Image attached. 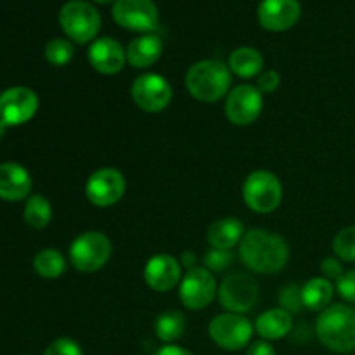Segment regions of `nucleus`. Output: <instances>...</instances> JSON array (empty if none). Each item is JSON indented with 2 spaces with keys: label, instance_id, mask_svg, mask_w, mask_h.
I'll use <instances>...</instances> for the list:
<instances>
[{
  "label": "nucleus",
  "instance_id": "nucleus-1",
  "mask_svg": "<svg viewBox=\"0 0 355 355\" xmlns=\"http://www.w3.org/2000/svg\"><path fill=\"white\" fill-rule=\"evenodd\" d=\"M239 259L255 274H276L286 267L290 248L284 238L267 229H250L239 243Z\"/></svg>",
  "mask_w": 355,
  "mask_h": 355
},
{
  "label": "nucleus",
  "instance_id": "nucleus-2",
  "mask_svg": "<svg viewBox=\"0 0 355 355\" xmlns=\"http://www.w3.org/2000/svg\"><path fill=\"white\" fill-rule=\"evenodd\" d=\"M232 73L227 62L218 59H203L187 69L186 89L193 99L200 103H217L231 92Z\"/></svg>",
  "mask_w": 355,
  "mask_h": 355
},
{
  "label": "nucleus",
  "instance_id": "nucleus-3",
  "mask_svg": "<svg viewBox=\"0 0 355 355\" xmlns=\"http://www.w3.org/2000/svg\"><path fill=\"white\" fill-rule=\"evenodd\" d=\"M315 335L326 349L338 354L355 350V309L345 304L329 305L315 321Z\"/></svg>",
  "mask_w": 355,
  "mask_h": 355
},
{
  "label": "nucleus",
  "instance_id": "nucleus-4",
  "mask_svg": "<svg viewBox=\"0 0 355 355\" xmlns=\"http://www.w3.org/2000/svg\"><path fill=\"white\" fill-rule=\"evenodd\" d=\"M111 239L101 231H87L76 236L69 246V262L78 272L92 274L103 269L111 259Z\"/></svg>",
  "mask_w": 355,
  "mask_h": 355
},
{
  "label": "nucleus",
  "instance_id": "nucleus-5",
  "mask_svg": "<svg viewBox=\"0 0 355 355\" xmlns=\"http://www.w3.org/2000/svg\"><path fill=\"white\" fill-rule=\"evenodd\" d=\"M243 201L255 214H272L283 201V184L269 170H255L243 182Z\"/></svg>",
  "mask_w": 355,
  "mask_h": 355
},
{
  "label": "nucleus",
  "instance_id": "nucleus-6",
  "mask_svg": "<svg viewBox=\"0 0 355 355\" xmlns=\"http://www.w3.org/2000/svg\"><path fill=\"white\" fill-rule=\"evenodd\" d=\"M59 24L69 40L76 44H89L101 30V14L92 3L69 0L59 10Z\"/></svg>",
  "mask_w": 355,
  "mask_h": 355
},
{
  "label": "nucleus",
  "instance_id": "nucleus-7",
  "mask_svg": "<svg viewBox=\"0 0 355 355\" xmlns=\"http://www.w3.org/2000/svg\"><path fill=\"white\" fill-rule=\"evenodd\" d=\"M217 298L227 312L245 314L259 304V283L255 277L246 272L227 274L218 284Z\"/></svg>",
  "mask_w": 355,
  "mask_h": 355
},
{
  "label": "nucleus",
  "instance_id": "nucleus-8",
  "mask_svg": "<svg viewBox=\"0 0 355 355\" xmlns=\"http://www.w3.org/2000/svg\"><path fill=\"white\" fill-rule=\"evenodd\" d=\"M253 331H255V326L248 321V318L243 314H232V312L215 315L208 324V335L211 342L229 352L248 347Z\"/></svg>",
  "mask_w": 355,
  "mask_h": 355
},
{
  "label": "nucleus",
  "instance_id": "nucleus-9",
  "mask_svg": "<svg viewBox=\"0 0 355 355\" xmlns=\"http://www.w3.org/2000/svg\"><path fill=\"white\" fill-rule=\"evenodd\" d=\"M218 283L203 266L186 270L179 284V298L189 311H203L217 298Z\"/></svg>",
  "mask_w": 355,
  "mask_h": 355
},
{
  "label": "nucleus",
  "instance_id": "nucleus-10",
  "mask_svg": "<svg viewBox=\"0 0 355 355\" xmlns=\"http://www.w3.org/2000/svg\"><path fill=\"white\" fill-rule=\"evenodd\" d=\"M173 90L168 80L158 73H144L134 80L130 97L144 113H162L168 107Z\"/></svg>",
  "mask_w": 355,
  "mask_h": 355
},
{
  "label": "nucleus",
  "instance_id": "nucleus-11",
  "mask_svg": "<svg viewBox=\"0 0 355 355\" xmlns=\"http://www.w3.org/2000/svg\"><path fill=\"white\" fill-rule=\"evenodd\" d=\"M225 116L236 127H248L255 123L263 110V96L257 85L239 83L232 87L225 97Z\"/></svg>",
  "mask_w": 355,
  "mask_h": 355
},
{
  "label": "nucleus",
  "instance_id": "nucleus-12",
  "mask_svg": "<svg viewBox=\"0 0 355 355\" xmlns=\"http://www.w3.org/2000/svg\"><path fill=\"white\" fill-rule=\"evenodd\" d=\"M111 14L114 23L125 30L146 35L158 28L159 12L153 0H116Z\"/></svg>",
  "mask_w": 355,
  "mask_h": 355
},
{
  "label": "nucleus",
  "instance_id": "nucleus-13",
  "mask_svg": "<svg viewBox=\"0 0 355 355\" xmlns=\"http://www.w3.org/2000/svg\"><path fill=\"white\" fill-rule=\"evenodd\" d=\"M127 180L120 170L113 166H103L90 173L85 182V196L94 207L110 208L123 198Z\"/></svg>",
  "mask_w": 355,
  "mask_h": 355
},
{
  "label": "nucleus",
  "instance_id": "nucleus-14",
  "mask_svg": "<svg viewBox=\"0 0 355 355\" xmlns=\"http://www.w3.org/2000/svg\"><path fill=\"white\" fill-rule=\"evenodd\" d=\"M38 96L28 87H12L0 94V125L17 127L37 114Z\"/></svg>",
  "mask_w": 355,
  "mask_h": 355
},
{
  "label": "nucleus",
  "instance_id": "nucleus-15",
  "mask_svg": "<svg viewBox=\"0 0 355 355\" xmlns=\"http://www.w3.org/2000/svg\"><path fill=\"white\" fill-rule=\"evenodd\" d=\"M182 266L168 253L153 255L144 266V281L156 293H168L182 281Z\"/></svg>",
  "mask_w": 355,
  "mask_h": 355
},
{
  "label": "nucleus",
  "instance_id": "nucleus-16",
  "mask_svg": "<svg viewBox=\"0 0 355 355\" xmlns=\"http://www.w3.org/2000/svg\"><path fill=\"white\" fill-rule=\"evenodd\" d=\"M302 7L298 0H262L257 10V17L263 30L286 31L298 23Z\"/></svg>",
  "mask_w": 355,
  "mask_h": 355
},
{
  "label": "nucleus",
  "instance_id": "nucleus-17",
  "mask_svg": "<svg viewBox=\"0 0 355 355\" xmlns=\"http://www.w3.org/2000/svg\"><path fill=\"white\" fill-rule=\"evenodd\" d=\"M89 62L101 75H118L127 64V51L111 37L97 38L89 47Z\"/></svg>",
  "mask_w": 355,
  "mask_h": 355
},
{
  "label": "nucleus",
  "instance_id": "nucleus-18",
  "mask_svg": "<svg viewBox=\"0 0 355 355\" xmlns=\"http://www.w3.org/2000/svg\"><path fill=\"white\" fill-rule=\"evenodd\" d=\"M30 172L19 163H0V198L6 201H21L30 196Z\"/></svg>",
  "mask_w": 355,
  "mask_h": 355
},
{
  "label": "nucleus",
  "instance_id": "nucleus-19",
  "mask_svg": "<svg viewBox=\"0 0 355 355\" xmlns=\"http://www.w3.org/2000/svg\"><path fill=\"white\" fill-rule=\"evenodd\" d=\"M246 234L245 224L236 217L217 218L207 231V243L215 250H231L239 246L243 236Z\"/></svg>",
  "mask_w": 355,
  "mask_h": 355
},
{
  "label": "nucleus",
  "instance_id": "nucleus-20",
  "mask_svg": "<svg viewBox=\"0 0 355 355\" xmlns=\"http://www.w3.org/2000/svg\"><path fill=\"white\" fill-rule=\"evenodd\" d=\"M127 62L132 68L146 69L155 64L163 54V42L158 35L146 33L127 45Z\"/></svg>",
  "mask_w": 355,
  "mask_h": 355
},
{
  "label": "nucleus",
  "instance_id": "nucleus-21",
  "mask_svg": "<svg viewBox=\"0 0 355 355\" xmlns=\"http://www.w3.org/2000/svg\"><path fill=\"white\" fill-rule=\"evenodd\" d=\"M255 331L259 333L260 338L266 342H276L283 340L293 331V318L290 312L284 309L276 307L262 312L255 321Z\"/></svg>",
  "mask_w": 355,
  "mask_h": 355
},
{
  "label": "nucleus",
  "instance_id": "nucleus-22",
  "mask_svg": "<svg viewBox=\"0 0 355 355\" xmlns=\"http://www.w3.org/2000/svg\"><path fill=\"white\" fill-rule=\"evenodd\" d=\"M227 66L239 78H255L263 71V55L255 47H239L231 52Z\"/></svg>",
  "mask_w": 355,
  "mask_h": 355
},
{
  "label": "nucleus",
  "instance_id": "nucleus-23",
  "mask_svg": "<svg viewBox=\"0 0 355 355\" xmlns=\"http://www.w3.org/2000/svg\"><path fill=\"white\" fill-rule=\"evenodd\" d=\"M302 290V302L307 311L312 312H322L331 305L333 295H335V288H333L331 281L326 277H312L309 279Z\"/></svg>",
  "mask_w": 355,
  "mask_h": 355
},
{
  "label": "nucleus",
  "instance_id": "nucleus-24",
  "mask_svg": "<svg viewBox=\"0 0 355 355\" xmlns=\"http://www.w3.org/2000/svg\"><path fill=\"white\" fill-rule=\"evenodd\" d=\"M155 333L159 342L172 345L186 333V318L177 311H166L156 318Z\"/></svg>",
  "mask_w": 355,
  "mask_h": 355
},
{
  "label": "nucleus",
  "instance_id": "nucleus-25",
  "mask_svg": "<svg viewBox=\"0 0 355 355\" xmlns=\"http://www.w3.org/2000/svg\"><path fill=\"white\" fill-rule=\"evenodd\" d=\"M33 269L44 279H58L64 274L66 259L59 250H40L33 259Z\"/></svg>",
  "mask_w": 355,
  "mask_h": 355
},
{
  "label": "nucleus",
  "instance_id": "nucleus-26",
  "mask_svg": "<svg viewBox=\"0 0 355 355\" xmlns=\"http://www.w3.org/2000/svg\"><path fill=\"white\" fill-rule=\"evenodd\" d=\"M23 217L31 229L47 227L52 220V207L47 198H44L42 194H33L28 198Z\"/></svg>",
  "mask_w": 355,
  "mask_h": 355
},
{
  "label": "nucleus",
  "instance_id": "nucleus-27",
  "mask_svg": "<svg viewBox=\"0 0 355 355\" xmlns=\"http://www.w3.org/2000/svg\"><path fill=\"white\" fill-rule=\"evenodd\" d=\"M45 59H47L49 64L52 66H66L68 62H71L73 55H75V47L69 40L66 38H52L47 45H45Z\"/></svg>",
  "mask_w": 355,
  "mask_h": 355
},
{
  "label": "nucleus",
  "instance_id": "nucleus-28",
  "mask_svg": "<svg viewBox=\"0 0 355 355\" xmlns=\"http://www.w3.org/2000/svg\"><path fill=\"white\" fill-rule=\"evenodd\" d=\"M333 252L342 262H355V225L336 232L333 238Z\"/></svg>",
  "mask_w": 355,
  "mask_h": 355
},
{
  "label": "nucleus",
  "instance_id": "nucleus-29",
  "mask_svg": "<svg viewBox=\"0 0 355 355\" xmlns=\"http://www.w3.org/2000/svg\"><path fill=\"white\" fill-rule=\"evenodd\" d=\"M234 255H232L231 250H215L210 248L203 257V267L210 270L211 274L224 272L231 267Z\"/></svg>",
  "mask_w": 355,
  "mask_h": 355
},
{
  "label": "nucleus",
  "instance_id": "nucleus-30",
  "mask_svg": "<svg viewBox=\"0 0 355 355\" xmlns=\"http://www.w3.org/2000/svg\"><path fill=\"white\" fill-rule=\"evenodd\" d=\"M279 307L284 309L290 314H298L304 309V302H302V290L295 283L286 284L281 288L279 291Z\"/></svg>",
  "mask_w": 355,
  "mask_h": 355
},
{
  "label": "nucleus",
  "instance_id": "nucleus-31",
  "mask_svg": "<svg viewBox=\"0 0 355 355\" xmlns=\"http://www.w3.org/2000/svg\"><path fill=\"white\" fill-rule=\"evenodd\" d=\"M44 355H83V352L73 338H58L45 349Z\"/></svg>",
  "mask_w": 355,
  "mask_h": 355
},
{
  "label": "nucleus",
  "instance_id": "nucleus-32",
  "mask_svg": "<svg viewBox=\"0 0 355 355\" xmlns=\"http://www.w3.org/2000/svg\"><path fill=\"white\" fill-rule=\"evenodd\" d=\"M281 75L276 69H266L257 76V89L262 94H272L279 89Z\"/></svg>",
  "mask_w": 355,
  "mask_h": 355
},
{
  "label": "nucleus",
  "instance_id": "nucleus-33",
  "mask_svg": "<svg viewBox=\"0 0 355 355\" xmlns=\"http://www.w3.org/2000/svg\"><path fill=\"white\" fill-rule=\"evenodd\" d=\"M336 290L343 300L355 304V270L343 272V276L336 281Z\"/></svg>",
  "mask_w": 355,
  "mask_h": 355
},
{
  "label": "nucleus",
  "instance_id": "nucleus-34",
  "mask_svg": "<svg viewBox=\"0 0 355 355\" xmlns=\"http://www.w3.org/2000/svg\"><path fill=\"white\" fill-rule=\"evenodd\" d=\"M321 274L326 279H336L343 276V263L338 257H326L321 262Z\"/></svg>",
  "mask_w": 355,
  "mask_h": 355
},
{
  "label": "nucleus",
  "instance_id": "nucleus-35",
  "mask_svg": "<svg viewBox=\"0 0 355 355\" xmlns=\"http://www.w3.org/2000/svg\"><path fill=\"white\" fill-rule=\"evenodd\" d=\"M246 355H276V349H274L270 342L259 340V342H253L252 345L248 347Z\"/></svg>",
  "mask_w": 355,
  "mask_h": 355
},
{
  "label": "nucleus",
  "instance_id": "nucleus-36",
  "mask_svg": "<svg viewBox=\"0 0 355 355\" xmlns=\"http://www.w3.org/2000/svg\"><path fill=\"white\" fill-rule=\"evenodd\" d=\"M153 355H194L193 352H189L187 349H182L179 345H163L162 349L156 350Z\"/></svg>",
  "mask_w": 355,
  "mask_h": 355
},
{
  "label": "nucleus",
  "instance_id": "nucleus-37",
  "mask_svg": "<svg viewBox=\"0 0 355 355\" xmlns=\"http://www.w3.org/2000/svg\"><path fill=\"white\" fill-rule=\"evenodd\" d=\"M179 262H180V266L184 267V269L189 270V269H193V267H196L198 259H196V255H194L193 252L186 250V252H182V255H180Z\"/></svg>",
  "mask_w": 355,
  "mask_h": 355
},
{
  "label": "nucleus",
  "instance_id": "nucleus-38",
  "mask_svg": "<svg viewBox=\"0 0 355 355\" xmlns=\"http://www.w3.org/2000/svg\"><path fill=\"white\" fill-rule=\"evenodd\" d=\"M97 3H110V2H116V0H94Z\"/></svg>",
  "mask_w": 355,
  "mask_h": 355
},
{
  "label": "nucleus",
  "instance_id": "nucleus-39",
  "mask_svg": "<svg viewBox=\"0 0 355 355\" xmlns=\"http://www.w3.org/2000/svg\"><path fill=\"white\" fill-rule=\"evenodd\" d=\"M3 132H6V127H2V125H0V137L3 135Z\"/></svg>",
  "mask_w": 355,
  "mask_h": 355
}]
</instances>
